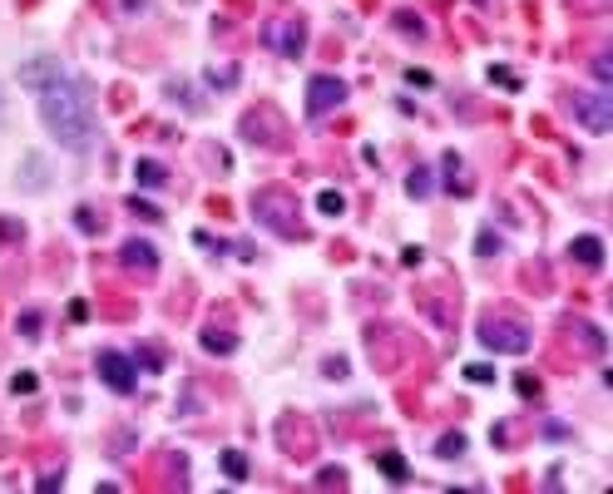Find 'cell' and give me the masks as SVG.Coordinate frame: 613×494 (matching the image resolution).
<instances>
[{"label":"cell","instance_id":"obj_11","mask_svg":"<svg viewBox=\"0 0 613 494\" xmlns=\"http://www.w3.org/2000/svg\"><path fill=\"white\" fill-rule=\"evenodd\" d=\"M376 465H381V475H386V480H391V485H406V480H410L406 460H401V455H396V450H381V455H376Z\"/></svg>","mask_w":613,"mask_h":494},{"label":"cell","instance_id":"obj_18","mask_svg":"<svg viewBox=\"0 0 613 494\" xmlns=\"http://www.w3.org/2000/svg\"><path fill=\"white\" fill-rule=\"evenodd\" d=\"M396 30H406L415 40H425V20L420 15H410V10H396Z\"/></svg>","mask_w":613,"mask_h":494},{"label":"cell","instance_id":"obj_13","mask_svg":"<svg viewBox=\"0 0 613 494\" xmlns=\"http://www.w3.org/2000/svg\"><path fill=\"white\" fill-rule=\"evenodd\" d=\"M223 475H228L233 485H242V480H247V455H242V450H223Z\"/></svg>","mask_w":613,"mask_h":494},{"label":"cell","instance_id":"obj_22","mask_svg":"<svg viewBox=\"0 0 613 494\" xmlns=\"http://www.w3.org/2000/svg\"><path fill=\"white\" fill-rule=\"evenodd\" d=\"M574 331H579V336L589 341V351H594V356H604V336H599V331H594L589 321H574Z\"/></svg>","mask_w":613,"mask_h":494},{"label":"cell","instance_id":"obj_28","mask_svg":"<svg viewBox=\"0 0 613 494\" xmlns=\"http://www.w3.org/2000/svg\"><path fill=\"white\" fill-rule=\"evenodd\" d=\"M129 208H134V213H139V218H149V222H159V208H154V203H139V198H134V203H129Z\"/></svg>","mask_w":613,"mask_h":494},{"label":"cell","instance_id":"obj_8","mask_svg":"<svg viewBox=\"0 0 613 494\" xmlns=\"http://www.w3.org/2000/svg\"><path fill=\"white\" fill-rule=\"evenodd\" d=\"M569 109H574V114H579V124H584V129H594V134H604V129L613 124V104L604 95H599V99L569 95Z\"/></svg>","mask_w":613,"mask_h":494},{"label":"cell","instance_id":"obj_9","mask_svg":"<svg viewBox=\"0 0 613 494\" xmlns=\"http://www.w3.org/2000/svg\"><path fill=\"white\" fill-rule=\"evenodd\" d=\"M569 257L599 272V267H604V242H599V237H574V242H569Z\"/></svg>","mask_w":613,"mask_h":494},{"label":"cell","instance_id":"obj_24","mask_svg":"<svg viewBox=\"0 0 613 494\" xmlns=\"http://www.w3.org/2000/svg\"><path fill=\"white\" fill-rule=\"evenodd\" d=\"M242 139H267V129H262V114H247V119H242Z\"/></svg>","mask_w":613,"mask_h":494},{"label":"cell","instance_id":"obj_19","mask_svg":"<svg viewBox=\"0 0 613 494\" xmlns=\"http://www.w3.org/2000/svg\"><path fill=\"white\" fill-rule=\"evenodd\" d=\"M435 455H440V460H455V455H465V435H445V440L435 445Z\"/></svg>","mask_w":613,"mask_h":494},{"label":"cell","instance_id":"obj_16","mask_svg":"<svg viewBox=\"0 0 613 494\" xmlns=\"http://www.w3.org/2000/svg\"><path fill=\"white\" fill-rule=\"evenodd\" d=\"M430 183H435V178H430V168H410V173H406L410 198H425V193H430Z\"/></svg>","mask_w":613,"mask_h":494},{"label":"cell","instance_id":"obj_20","mask_svg":"<svg viewBox=\"0 0 613 494\" xmlns=\"http://www.w3.org/2000/svg\"><path fill=\"white\" fill-rule=\"evenodd\" d=\"M490 80H495V85H500V90H519V75H514V70H505V65H490Z\"/></svg>","mask_w":613,"mask_h":494},{"label":"cell","instance_id":"obj_30","mask_svg":"<svg viewBox=\"0 0 613 494\" xmlns=\"http://www.w3.org/2000/svg\"><path fill=\"white\" fill-rule=\"evenodd\" d=\"M406 80L415 85V90H430V85H435V80H430V70H410Z\"/></svg>","mask_w":613,"mask_h":494},{"label":"cell","instance_id":"obj_23","mask_svg":"<svg viewBox=\"0 0 613 494\" xmlns=\"http://www.w3.org/2000/svg\"><path fill=\"white\" fill-rule=\"evenodd\" d=\"M475 252H480V257L500 252V232H495V227H485V232H480V242H475Z\"/></svg>","mask_w":613,"mask_h":494},{"label":"cell","instance_id":"obj_12","mask_svg":"<svg viewBox=\"0 0 613 494\" xmlns=\"http://www.w3.org/2000/svg\"><path fill=\"white\" fill-rule=\"evenodd\" d=\"M203 351L228 356V351H238V336H233V331H218V326H203Z\"/></svg>","mask_w":613,"mask_h":494},{"label":"cell","instance_id":"obj_6","mask_svg":"<svg viewBox=\"0 0 613 494\" xmlns=\"http://www.w3.org/2000/svg\"><path fill=\"white\" fill-rule=\"evenodd\" d=\"M262 40H267V50H277V55H287V60H297V55L306 50L302 20H272V25L262 30Z\"/></svg>","mask_w":613,"mask_h":494},{"label":"cell","instance_id":"obj_29","mask_svg":"<svg viewBox=\"0 0 613 494\" xmlns=\"http://www.w3.org/2000/svg\"><path fill=\"white\" fill-rule=\"evenodd\" d=\"M20 331L35 336V331H40V311H25V316H20Z\"/></svg>","mask_w":613,"mask_h":494},{"label":"cell","instance_id":"obj_10","mask_svg":"<svg viewBox=\"0 0 613 494\" xmlns=\"http://www.w3.org/2000/svg\"><path fill=\"white\" fill-rule=\"evenodd\" d=\"M119 262H124V267H139V272H154V267H159V252H154L149 242H124Z\"/></svg>","mask_w":613,"mask_h":494},{"label":"cell","instance_id":"obj_26","mask_svg":"<svg viewBox=\"0 0 613 494\" xmlns=\"http://www.w3.org/2000/svg\"><path fill=\"white\" fill-rule=\"evenodd\" d=\"M35 386H40V381H35L30 371H20V376L10 381V391H15V395H30V391H35Z\"/></svg>","mask_w":613,"mask_h":494},{"label":"cell","instance_id":"obj_7","mask_svg":"<svg viewBox=\"0 0 613 494\" xmlns=\"http://www.w3.org/2000/svg\"><path fill=\"white\" fill-rule=\"evenodd\" d=\"M341 99H346V85H341V80L316 75V80L306 85V114H311V119H321V114H326V109H336Z\"/></svg>","mask_w":613,"mask_h":494},{"label":"cell","instance_id":"obj_15","mask_svg":"<svg viewBox=\"0 0 613 494\" xmlns=\"http://www.w3.org/2000/svg\"><path fill=\"white\" fill-rule=\"evenodd\" d=\"M316 208H321L326 218H341V213H346V198L336 193V188H326V193H316Z\"/></svg>","mask_w":613,"mask_h":494},{"label":"cell","instance_id":"obj_27","mask_svg":"<svg viewBox=\"0 0 613 494\" xmlns=\"http://www.w3.org/2000/svg\"><path fill=\"white\" fill-rule=\"evenodd\" d=\"M465 381H480L485 386V381H495V371L490 366H465Z\"/></svg>","mask_w":613,"mask_h":494},{"label":"cell","instance_id":"obj_31","mask_svg":"<svg viewBox=\"0 0 613 494\" xmlns=\"http://www.w3.org/2000/svg\"><path fill=\"white\" fill-rule=\"evenodd\" d=\"M0 119H5V95H0Z\"/></svg>","mask_w":613,"mask_h":494},{"label":"cell","instance_id":"obj_1","mask_svg":"<svg viewBox=\"0 0 613 494\" xmlns=\"http://www.w3.org/2000/svg\"><path fill=\"white\" fill-rule=\"evenodd\" d=\"M40 114H45V129L75 149V154H90L100 144V119H95V95L90 85L80 80H60L50 90H40Z\"/></svg>","mask_w":613,"mask_h":494},{"label":"cell","instance_id":"obj_3","mask_svg":"<svg viewBox=\"0 0 613 494\" xmlns=\"http://www.w3.org/2000/svg\"><path fill=\"white\" fill-rule=\"evenodd\" d=\"M475 336H480V346L505 351V356H524V351H529V331L514 326V321H500V316H495V321H480Z\"/></svg>","mask_w":613,"mask_h":494},{"label":"cell","instance_id":"obj_14","mask_svg":"<svg viewBox=\"0 0 613 494\" xmlns=\"http://www.w3.org/2000/svg\"><path fill=\"white\" fill-rule=\"evenodd\" d=\"M134 178H139V183H144V188H159V183H164V178H169V173H164V163H149V159H144V163H139V168H134Z\"/></svg>","mask_w":613,"mask_h":494},{"label":"cell","instance_id":"obj_4","mask_svg":"<svg viewBox=\"0 0 613 494\" xmlns=\"http://www.w3.org/2000/svg\"><path fill=\"white\" fill-rule=\"evenodd\" d=\"M60 80H70V70H65L55 55H35V60H25V65H20V85H25V90H35V95H40V90H50V85H60Z\"/></svg>","mask_w":613,"mask_h":494},{"label":"cell","instance_id":"obj_21","mask_svg":"<svg viewBox=\"0 0 613 494\" xmlns=\"http://www.w3.org/2000/svg\"><path fill=\"white\" fill-rule=\"evenodd\" d=\"M445 183H450L455 193H465V178H460V159H455V154H445Z\"/></svg>","mask_w":613,"mask_h":494},{"label":"cell","instance_id":"obj_25","mask_svg":"<svg viewBox=\"0 0 613 494\" xmlns=\"http://www.w3.org/2000/svg\"><path fill=\"white\" fill-rule=\"evenodd\" d=\"M233 75H238L233 65H228V70H213V80H208V85H213V90H233V85H238Z\"/></svg>","mask_w":613,"mask_h":494},{"label":"cell","instance_id":"obj_2","mask_svg":"<svg viewBox=\"0 0 613 494\" xmlns=\"http://www.w3.org/2000/svg\"><path fill=\"white\" fill-rule=\"evenodd\" d=\"M252 218L262 227H272L277 237H302V218H297V198L282 193V188H267V193L252 198Z\"/></svg>","mask_w":613,"mask_h":494},{"label":"cell","instance_id":"obj_5","mask_svg":"<svg viewBox=\"0 0 613 494\" xmlns=\"http://www.w3.org/2000/svg\"><path fill=\"white\" fill-rule=\"evenodd\" d=\"M95 371H100L104 386H114L119 395H129L134 386H139V371H134V361H129V356H119V351H100Z\"/></svg>","mask_w":613,"mask_h":494},{"label":"cell","instance_id":"obj_17","mask_svg":"<svg viewBox=\"0 0 613 494\" xmlns=\"http://www.w3.org/2000/svg\"><path fill=\"white\" fill-rule=\"evenodd\" d=\"M514 391L524 395V400H534V395L544 391V381H539V376H534V371H519V376H514Z\"/></svg>","mask_w":613,"mask_h":494}]
</instances>
